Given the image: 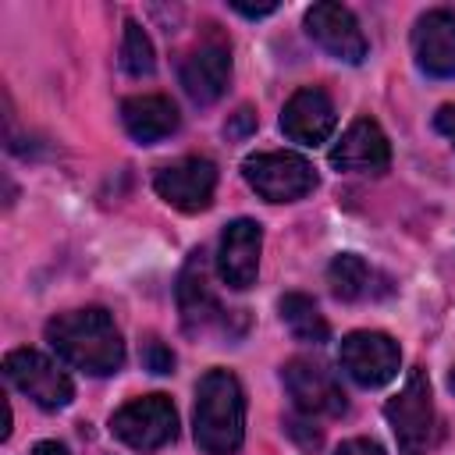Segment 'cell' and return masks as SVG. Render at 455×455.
I'll return each instance as SVG.
<instances>
[{
    "instance_id": "cell-5",
    "label": "cell",
    "mask_w": 455,
    "mask_h": 455,
    "mask_svg": "<svg viewBox=\"0 0 455 455\" xmlns=\"http://www.w3.org/2000/svg\"><path fill=\"white\" fill-rule=\"evenodd\" d=\"M114 437L135 451H156L178 437V412L167 395H142L110 416Z\"/></svg>"
},
{
    "instance_id": "cell-16",
    "label": "cell",
    "mask_w": 455,
    "mask_h": 455,
    "mask_svg": "<svg viewBox=\"0 0 455 455\" xmlns=\"http://www.w3.org/2000/svg\"><path fill=\"white\" fill-rule=\"evenodd\" d=\"M228 78H231V57H228V46H220V43H206V46L192 50L181 64V85H185L188 100H196V103L220 100L228 89Z\"/></svg>"
},
{
    "instance_id": "cell-13",
    "label": "cell",
    "mask_w": 455,
    "mask_h": 455,
    "mask_svg": "<svg viewBox=\"0 0 455 455\" xmlns=\"http://www.w3.org/2000/svg\"><path fill=\"white\" fill-rule=\"evenodd\" d=\"M391 164L387 135L373 117H359L345 128V135L331 149V167L348 174H380Z\"/></svg>"
},
{
    "instance_id": "cell-10",
    "label": "cell",
    "mask_w": 455,
    "mask_h": 455,
    "mask_svg": "<svg viewBox=\"0 0 455 455\" xmlns=\"http://www.w3.org/2000/svg\"><path fill=\"white\" fill-rule=\"evenodd\" d=\"M281 380H284L295 409L306 416H341L348 405L334 373L313 359H288L281 370Z\"/></svg>"
},
{
    "instance_id": "cell-26",
    "label": "cell",
    "mask_w": 455,
    "mask_h": 455,
    "mask_svg": "<svg viewBox=\"0 0 455 455\" xmlns=\"http://www.w3.org/2000/svg\"><path fill=\"white\" fill-rule=\"evenodd\" d=\"M32 455H68V448H64L60 441H39V444L32 448Z\"/></svg>"
},
{
    "instance_id": "cell-2",
    "label": "cell",
    "mask_w": 455,
    "mask_h": 455,
    "mask_svg": "<svg viewBox=\"0 0 455 455\" xmlns=\"http://www.w3.org/2000/svg\"><path fill=\"white\" fill-rule=\"evenodd\" d=\"M196 444L206 455H231L242 448L245 437V395L235 373L210 370L196 387V412H192Z\"/></svg>"
},
{
    "instance_id": "cell-8",
    "label": "cell",
    "mask_w": 455,
    "mask_h": 455,
    "mask_svg": "<svg viewBox=\"0 0 455 455\" xmlns=\"http://www.w3.org/2000/svg\"><path fill=\"white\" fill-rule=\"evenodd\" d=\"M153 188L164 203H171L181 213H199L213 203L217 188V167L206 156H181L156 171Z\"/></svg>"
},
{
    "instance_id": "cell-4",
    "label": "cell",
    "mask_w": 455,
    "mask_h": 455,
    "mask_svg": "<svg viewBox=\"0 0 455 455\" xmlns=\"http://www.w3.org/2000/svg\"><path fill=\"white\" fill-rule=\"evenodd\" d=\"M384 416L395 430L398 455H423L427 451V444L434 441V398H430V380L419 366L409 370L402 391L395 398H387Z\"/></svg>"
},
{
    "instance_id": "cell-27",
    "label": "cell",
    "mask_w": 455,
    "mask_h": 455,
    "mask_svg": "<svg viewBox=\"0 0 455 455\" xmlns=\"http://www.w3.org/2000/svg\"><path fill=\"white\" fill-rule=\"evenodd\" d=\"M448 387H451V391H455V370H451V373H448Z\"/></svg>"
},
{
    "instance_id": "cell-18",
    "label": "cell",
    "mask_w": 455,
    "mask_h": 455,
    "mask_svg": "<svg viewBox=\"0 0 455 455\" xmlns=\"http://www.w3.org/2000/svg\"><path fill=\"white\" fill-rule=\"evenodd\" d=\"M277 309H281V320H284V327L291 331L295 341H309V345L327 341V320L320 316V309H316V302L309 295L288 291L277 302Z\"/></svg>"
},
{
    "instance_id": "cell-7",
    "label": "cell",
    "mask_w": 455,
    "mask_h": 455,
    "mask_svg": "<svg viewBox=\"0 0 455 455\" xmlns=\"http://www.w3.org/2000/svg\"><path fill=\"white\" fill-rule=\"evenodd\" d=\"M338 363L359 387H380L398 377L402 352L398 341L380 331H352L338 348Z\"/></svg>"
},
{
    "instance_id": "cell-3",
    "label": "cell",
    "mask_w": 455,
    "mask_h": 455,
    "mask_svg": "<svg viewBox=\"0 0 455 455\" xmlns=\"http://www.w3.org/2000/svg\"><path fill=\"white\" fill-rule=\"evenodd\" d=\"M242 174L249 188L267 203H295L316 188V171L306 156L274 149V153H252L242 164Z\"/></svg>"
},
{
    "instance_id": "cell-21",
    "label": "cell",
    "mask_w": 455,
    "mask_h": 455,
    "mask_svg": "<svg viewBox=\"0 0 455 455\" xmlns=\"http://www.w3.org/2000/svg\"><path fill=\"white\" fill-rule=\"evenodd\" d=\"M142 366L149 373H171L174 370V352L160 338H146L142 341Z\"/></svg>"
},
{
    "instance_id": "cell-15",
    "label": "cell",
    "mask_w": 455,
    "mask_h": 455,
    "mask_svg": "<svg viewBox=\"0 0 455 455\" xmlns=\"http://www.w3.org/2000/svg\"><path fill=\"white\" fill-rule=\"evenodd\" d=\"M412 50L416 64L434 78L455 75V11L434 7L427 11L412 28Z\"/></svg>"
},
{
    "instance_id": "cell-12",
    "label": "cell",
    "mask_w": 455,
    "mask_h": 455,
    "mask_svg": "<svg viewBox=\"0 0 455 455\" xmlns=\"http://www.w3.org/2000/svg\"><path fill=\"white\" fill-rule=\"evenodd\" d=\"M259 249H263V231L256 220L238 217L220 231V249H217V274L228 288H249L256 284L259 270Z\"/></svg>"
},
{
    "instance_id": "cell-22",
    "label": "cell",
    "mask_w": 455,
    "mask_h": 455,
    "mask_svg": "<svg viewBox=\"0 0 455 455\" xmlns=\"http://www.w3.org/2000/svg\"><path fill=\"white\" fill-rule=\"evenodd\" d=\"M252 128H256V114H252L249 107H238V110H235V117L228 121V128H224V132H228L231 139H242V135H249Z\"/></svg>"
},
{
    "instance_id": "cell-24",
    "label": "cell",
    "mask_w": 455,
    "mask_h": 455,
    "mask_svg": "<svg viewBox=\"0 0 455 455\" xmlns=\"http://www.w3.org/2000/svg\"><path fill=\"white\" fill-rule=\"evenodd\" d=\"M334 455H384V448H380L377 441H370V437H352V441H345Z\"/></svg>"
},
{
    "instance_id": "cell-20",
    "label": "cell",
    "mask_w": 455,
    "mask_h": 455,
    "mask_svg": "<svg viewBox=\"0 0 455 455\" xmlns=\"http://www.w3.org/2000/svg\"><path fill=\"white\" fill-rule=\"evenodd\" d=\"M121 68L132 75V78H146L153 75L156 68V53H153V43L146 36V28L139 21H124V36H121Z\"/></svg>"
},
{
    "instance_id": "cell-23",
    "label": "cell",
    "mask_w": 455,
    "mask_h": 455,
    "mask_svg": "<svg viewBox=\"0 0 455 455\" xmlns=\"http://www.w3.org/2000/svg\"><path fill=\"white\" fill-rule=\"evenodd\" d=\"M434 128L451 142V149H455V103H444V107H437V114H434Z\"/></svg>"
},
{
    "instance_id": "cell-25",
    "label": "cell",
    "mask_w": 455,
    "mask_h": 455,
    "mask_svg": "<svg viewBox=\"0 0 455 455\" xmlns=\"http://www.w3.org/2000/svg\"><path fill=\"white\" fill-rule=\"evenodd\" d=\"M231 7L238 11V14H245V18H267V14H274L277 11V4H242V0H231Z\"/></svg>"
},
{
    "instance_id": "cell-19",
    "label": "cell",
    "mask_w": 455,
    "mask_h": 455,
    "mask_svg": "<svg viewBox=\"0 0 455 455\" xmlns=\"http://www.w3.org/2000/svg\"><path fill=\"white\" fill-rule=\"evenodd\" d=\"M370 277H373V274H370L366 259L355 256V252H341V256H334L331 267H327V284H331V291H334L338 299H345V302L363 299V295L370 291Z\"/></svg>"
},
{
    "instance_id": "cell-1",
    "label": "cell",
    "mask_w": 455,
    "mask_h": 455,
    "mask_svg": "<svg viewBox=\"0 0 455 455\" xmlns=\"http://www.w3.org/2000/svg\"><path fill=\"white\" fill-rule=\"evenodd\" d=\"M46 341L68 366L92 373V377L117 373L124 363V341L110 320V313L100 306L53 316L46 323Z\"/></svg>"
},
{
    "instance_id": "cell-17",
    "label": "cell",
    "mask_w": 455,
    "mask_h": 455,
    "mask_svg": "<svg viewBox=\"0 0 455 455\" xmlns=\"http://www.w3.org/2000/svg\"><path fill=\"white\" fill-rule=\"evenodd\" d=\"M121 121L128 128V135L135 142H160L167 139L174 128H178V107L167 100V96H156V92H146V96H128L121 103Z\"/></svg>"
},
{
    "instance_id": "cell-14",
    "label": "cell",
    "mask_w": 455,
    "mask_h": 455,
    "mask_svg": "<svg viewBox=\"0 0 455 455\" xmlns=\"http://www.w3.org/2000/svg\"><path fill=\"white\" fill-rule=\"evenodd\" d=\"M334 124H338L334 103L316 85L299 89L284 103V110H281V132L291 142H299V146H320V142H327V135L334 132Z\"/></svg>"
},
{
    "instance_id": "cell-6",
    "label": "cell",
    "mask_w": 455,
    "mask_h": 455,
    "mask_svg": "<svg viewBox=\"0 0 455 455\" xmlns=\"http://www.w3.org/2000/svg\"><path fill=\"white\" fill-rule=\"evenodd\" d=\"M4 377L25 398H32L39 409H50V412L53 409H64L75 398L71 377L53 359H46L36 348H14V352H7L4 355Z\"/></svg>"
},
{
    "instance_id": "cell-9",
    "label": "cell",
    "mask_w": 455,
    "mask_h": 455,
    "mask_svg": "<svg viewBox=\"0 0 455 455\" xmlns=\"http://www.w3.org/2000/svg\"><path fill=\"white\" fill-rule=\"evenodd\" d=\"M178 309H181V323L188 334H231V313L217 302V295L210 291L206 281V267H203V252H192L181 277H178Z\"/></svg>"
},
{
    "instance_id": "cell-11",
    "label": "cell",
    "mask_w": 455,
    "mask_h": 455,
    "mask_svg": "<svg viewBox=\"0 0 455 455\" xmlns=\"http://www.w3.org/2000/svg\"><path fill=\"white\" fill-rule=\"evenodd\" d=\"M306 32L316 46H323L334 60L359 64L366 57V39L355 21V14L334 0H320L306 11Z\"/></svg>"
}]
</instances>
